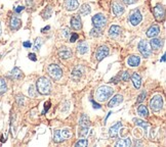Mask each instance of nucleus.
Instances as JSON below:
<instances>
[{
    "label": "nucleus",
    "instance_id": "f257e3e1",
    "mask_svg": "<svg viewBox=\"0 0 166 147\" xmlns=\"http://www.w3.org/2000/svg\"><path fill=\"white\" fill-rule=\"evenodd\" d=\"M114 94V89L110 86H100V88L97 90L95 93V99L98 102H106L109 100V98L112 97V95Z\"/></svg>",
    "mask_w": 166,
    "mask_h": 147
},
{
    "label": "nucleus",
    "instance_id": "f03ea898",
    "mask_svg": "<svg viewBox=\"0 0 166 147\" xmlns=\"http://www.w3.org/2000/svg\"><path fill=\"white\" fill-rule=\"evenodd\" d=\"M36 87L37 91L42 95H46L51 92V82L46 77H41L38 79L37 83H36Z\"/></svg>",
    "mask_w": 166,
    "mask_h": 147
},
{
    "label": "nucleus",
    "instance_id": "7ed1b4c3",
    "mask_svg": "<svg viewBox=\"0 0 166 147\" xmlns=\"http://www.w3.org/2000/svg\"><path fill=\"white\" fill-rule=\"evenodd\" d=\"M72 132L70 129H63V130H55L54 133V140L57 143L65 141L66 139L72 137Z\"/></svg>",
    "mask_w": 166,
    "mask_h": 147
},
{
    "label": "nucleus",
    "instance_id": "20e7f679",
    "mask_svg": "<svg viewBox=\"0 0 166 147\" xmlns=\"http://www.w3.org/2000/svg\"><path fill=\"white\" fill-rule=\"evenodd\" d=\"M47 73H48V75L52 79H54L57 81L60 80L63 76L62 69L57 64H50V66H48V67H47Z\"/></svg>",
    "mask_w": 166,
    "mask_h": 147
},
{
    "label": "nucleus",
    "instance_id": "39448f33",
    "mask_svg": "<svg viewBox=\"0 0 166 147\" xmlns=\"http://www.w3.org/2000/svg\"><path fill=\"white\" fill-rule=\"evenodd\" d=\"M138 50L141 53L145 58H148L151 54H152V48H151L150 43H148L145 40H141V42L138 43Z\"/></svg>",
    "mask_w": 166,
    "mask_h": 147
},
{
    "label": "nucleus",
    "instance_id": "423d86ee",
    "mask_svg": "<svg viewBox=\"0 0 166 147\" xmlns=\"http://www.w3.org/2000/svg\"><path fill=\"white\" fill-rule=\"evenodd\" d=\"M150 106L153 112H159L163 107V99L160 95H156L151 99Z\"/></svg>",
    "mask_w": 166,
    "mask_h": 147
},
{
    "label": "nucleus",
    "instance_id": "0eeeda50",
    "mask_svg": "<svg viewBox=\"0 0 166 147\" xmlns=\"http://www.w3.org/2000/svg\"><path fill=\"white\" fill-rule=\"evenodd\" d=\"M107 24V18L103 13H98L92 16V25L95 28H104Z\"/></svg>",
    "mask_w": 166,
    "mask_h": 147
},
{
    "label": "nucleus",
    "instance_id": "6e6552de",
    "mask_svg": "<svg viewBox=\"0 0 166 147\" xmlns=\"http://www.w3.org/2000/svg\"><path fill=\"white\" fill-rule=\"evenodd\" d=\"M154 11V16L158 21H163L165 18V11H164V7H163L162 4H157L153 9Z\"/></svg>",
    "mask_w": 166,
    "mask_h": 147
},
{
    "label": "nucleus",
    "instance_id": "1a4fd4ad",
    "mask_svg": "<svg viewBox=\"0 0 166 147\" xmlns=\"http://www.w3.org/2000/svg\"><path fill=\"white\" fill-rule=\"evenodd\" d=\"M143 20V16H141V13H139L138 9H134L130 13V16H129V21L131 23L132 26H136L138 25L139 23Z\"/></svg>",
    "mask_w": 166,
    "mask_h": 147
},
{
    "label": "nucleus",
    "instance_id": "9d476101",
    "mask_svg": "<svg viewBox=\"0 0 166 147\" xmlns=\"http://www.w3.org/2000/svg\"><path fill=\"white\" fill-rule=\"evenodd\" d=\"M109 52L110 49L107 46H100L98 49L97 53H95V58H97L98 61H100V60H103L105 57H107L109 55Z\"/></svg>",
    "mask_w": 166,
    "mask_h": 147
},
{
    "label": "nucleus",
    "instance_id": "9b49d317",
    "mask_svg": "<svg viewBox=\"0 0 166 147\" xmlns=\"http://www.w3.org/2000/svg\"><path fill=\"white\" fill-rule=\"evenodd\" d=\"M112 10L116 16H120L124 13V6L122 5L120 2L115 1L114 3L112 4Z\"/></svg>",
    "mask_w": 166,
    "mask_h": 147
},
{
    "label": "nucleus",
    "instance_id": "f8f14e48",
    "mask_svg": "<svg viewBox=\"0 0 166 147\" xmlns=\"http://www.w3.org/2000/svg\"><path fill=\"white\" fill-rule=\"evenodd\" d=\"M71 27L74 29V30H80L82 28V21H81V18L79 16H74L73 18H71Z\"/></svg>",
    "mask_w": 166,
    "mask_h": 147
},
{
    "label": "nucleus",
    "instance_id": "ddd939ff",
    "mask_svg": "<svg viewBox=\"0 0 166 147\" xmlns=\"http://www.w3.org/2000/svg\"><path fill=\"white\" fill-rule=\"evenodd\" d=\"M160 33V28L158 25H153L152 27H150L148 31H147V37L149 38H154L156 36H158Z\"/></svg>",
    "mask_w": 166,
    "mask_h": 147
},
{
    "label": "nucleus",
    "instance_id": "4468645a",
    "mask_svg": "<svg viewBox=\"0 0 166 147\" xmlns=\"http://www.w3.org/2000/svg\"><path fill=\"white\" fill-rule=\"evenodd\" d=\"M139 64H141V57H138V55H131L127 59V64L131 67L138 66H139Z\"/></svg>",
    "mask_w": 166,
    "mask_h": 147
},
{
    "label": "nucleus",
    "instance_id": "2eb2a0df",
    "mask_svg": "<svg viewBox=\"0 0 166 147\" xmlns=\"http://www.w3.org/2000/svg\"><path fill=\"white\" fill-rule=\"evenodd\" d=\"M79 6L78 0H66L65 1V7H66L68 10H76Z\"/></svg>",
    "mask_w": 166,
    "mask_h": 147
},
{
    "label": "nucleus",
    "instance_id": "dca6fc26",
    "mask_svg": "<svg viewBox=\"0 0 166 147\" xmlns=\"http://www.w3.org/2000/svg\"><path fill=\"white\" fill-rule=\"evenodd\" d=\"M122 101H123V96L120 95V94H118V95H115L114 97H113L112 99L109 101V103H108V106L112 108V107L116 106V105H118V104H120Z\"/></svg>",
    "mask_w": 166,
    "mask_h": 147
},
{
    "label": "nucleus",
    "instance_id": "f3484780",
    "mask_svg": "<svg viewBox=\"0 0 166 147\" xmlns=\"http://www.w3.org/2000/svg\"><path fill=\"white\" fill-rule=\"evenodd\" d=\"M8 77L13 79V80H20L21 78H23V72H22L19 67H14L13 71L9 73Z\"/></svg>",
    "mask_w": 166,
    "mask_h": 147
},
{
    "label": "nucleus",
    "instance_id": "a211bd4d",
    "mask_svg": "<svg viewBox=\"0 0 166 147\" xmlns=\"http://www.w3.org/2000/svg\"><path fill=\"white\" fill-rule=\"evenodd\" d=\"M59 56L61 57L62 59H68L70 57H72V51L69 48L63 47L59 51Z\"/></svg>",
    "mask_w": 166,
    "mask_h": 147
},
{
    "label": "nucleus",
    "instance_id": "6ab92c4d",
    "mask_svg": "<svg viewBox=\"0 0 166 147\" xmlns=\"http://www.w3.org/2000/svg\"><path fill=\"white\" fill-rule=\"evenodd\" d=\"M9 26H10L11 30H19L22 26V21L16 16H13L10 18V23H9Z\"/></svg>",
    "mask_w": 166,
    "mask_h": 147
},
{
    "label": "nucleus",
    "instance_id": "aec40b11",
    "mask_svg": "<svg viewBox=\"0 0 166 147\" xmlns=\"http://www.w3.org/2000/svg\"><path fill=\"white\" fill-rule=\"evenodd\" d=\"M131 81H132V83H133L134 87H135L136 89H139V87H141V76L136 73H133L131 75Z\"/></svg>",
    "mask_w": 166,
    "mask_h": 147
},
{
    "label": "nucleus",
    "instance_id": "412c9836",
    "mask_svg": "<svg viewBox=\"0 0 166 147\" xmlns=\"http://www.w3.org/2000/svg\"><path fill=\"white\" fill-rule=\"evenodd\" d=\"M151 48H153L154 50H159L163 45V42L161 39H158V38H153L152 41L150 43Z\"/></svg>",
    "mask_w": 166,
    "mask_h": 147
},
{
    "label": "nucleus",
    "instance_id": "4be33fe9",
    "mask_svg": "<svg viewBox=\"0 0 166 147\" xmlns=\"http://www.w3.org/2000/svg\"><path fill=\"white\" fill-rule=\"evenodd\" d=\"M83 72H84L83 67L80 66H77L76 69H74L73 73H72V77H73L74 80H79V79L81 78V76H82Z\"/></svg>",
    "mask_w": 166,
    "mask_h": 147
},
{
    "label": "nucleus",
    "instance_id": "5701e85b",
    "mask_svg": "<svg viewBox=\"0 0 166 147\" xmlns=\"http://www.w3.org/2000/svg\"><path fill=\"white\" fill-rule=\"evenodd\" d=\"M122 127V124L120 122H118L116 125H114L113 127L110 128V136L111 137H117L118 136V132H119V129Z\"/></svg>",
    "mask_w": 166,
    "mask_h": 147
},
{
    "label": "nucleus",
    "instance_id": "b1692460",
    "mask_svg": "<svg viewBox=\"0 0 166 147\" xmlns=\"http://www.w3.org/2000/svg\"><path fill=\"white\" fill-rule=\"evenodd\" d=\"M120 33H121V28H120L119 26H116V25L112 26L109 30V35L113 38L117 37L118 35H120Z\"/></svg>",
    "mask_w": 166,
    "mask_h": 147
},
{
    "label": "nucleus",
    "instance_id": "393cba45",
    "mask_svg": "<svg viewBox=\"0 0 166 147\" xmlns=\"http://www.w3.org/2000/svg\"><path fill=\"white\" fill-rule=\"evenodd\" d=\"M130 145H131V140L129 137L128 138L121 139V140L116 142V144H115V146L116 147H129Z\"/></svg>",
    "mask_w": 166,
    "mask_h": 147
},
{
    "label": "nucleus",
    "instance_id": "a878e982",
    "mask_svg": "<svg viewBox=\"0 0 166 147\" xmlns=\"http://www.w3.org/2000/svg\"><path fill=\"white\" fill-rule=\"evenodd\" d=\"M88 44L86 42H84V41H82V42H80L78 44V46H77V50H78V52L80 54H85L86 52L88 51Z\"/></svg>",
    "mask_w": 166,
    "mask_h": 147
},
{
    "label": "nucleus",
    "instance_id": "bb28decb",
    "mask_svg": "<svg viewBox=\"0 0 166 147\" xmlns=\"http://www.w3.org/2000/svg\"><path fill=\"white\" fill-rule=\"evenodd\" d=\"M79 126L80 127H89L90 126V120L88 117V115L82 114L79 120Z\"/></svg>",
    "mask_w": 166,
    "mask_h": 147
},
{
    "label": "nucleus",
    "instance_id": "cd10ccee",
    "mask_svg": "<svg viewBox=\"0 0 166 147\" xmlns=\"http://www.w3.org/2000/svg\"><path fill=\"white\" fill-rule=\"evenodd\" d=\"M91 11V8L89 6V4L87 3H84L81 5V7L79 8V13H80L81 16H87V14H89Z\"/></svg>",
    "mask_w": 166,
    "mask_h": 147
},
{
    "label": "nucleus",
    "instance_id": "c85d7f7f",
    "mask_svg": "<svg viewBox=\"0 0 166 147\" xmlns=\"http://www.w3.org/2000/svg\"><path fill=\"white\" fill-rule=\"evenodd\" d=\"M138 114L141 115V117H148V114H149L148 108H147L146 105H144V104H141L138 107Z\"/></svg>",
    "mask_w": 166,
    "mask_h": 147
},
{
    "label": "nucleus",
    "instance_id": "c756f323",
    "mask_svg": "<svg viewBox=\"0 0 166 147\" xmlns=\"http://www.w3.org/2000/svg\"><path fill=\"white\" fill-rule=\"evenodd\" d=\"M133 122L135 123L138 126H141L143 128L144 130H145V132H147V130H148V127H149V124L146 122H144V120H139V119H133Z\"/></svg>",
    "mask_w": 166,
    "mask_h": 147
},
{
    "label": "nucleus",
    "instance_id": "7c9ffc66",
    "mask_svg": "<svg viewBox=\"0 0 166 147\" xmlns=\"http://www.w3.org/2000/svg\"><path fill=\"white\" fill-rule=\"evenodd\" d=\"M7 90V85L6 82L3 78H0V95L4 94Z\"/></svg>",
    "mask_w": 166,
    "mask_h": 147
},
{
    "label": "nucleus",
    "instance_id": "2f4dec72",
    "mask_svg": "<svg viewBox=\"0 0 166 147\" xmlns=\"http://www.w3.org/2000/svg\"><path fill=\"white\" fill-rule=\"evenodd\" d=\"M89 133V127H80L78 134L80 137H86Z\"/></svg>",
    "mask_w": 166,
    "mask_h": 147
},
{
    "label": "nucleus",
    "instance_id": "473e14b6",
    "mask_svg": "<svg viewBox=\"0 0 166 147\" xmlns=\"http://www.w3.org/2000/svg\"><path fill=\"white\" fill-rule=\"evenodd\" d=\"M51 13H52V8L50 6H47L46 8L43 10V13H41L43 18H49L51 16Z\"/></svg>",
    "mask_w": 166,
    "mask_h": 147
},
{
    "label": "nucleus",
    "instance_id": "72a5a7b5",
    "mask_svg": "<svg viewBox=\"0 0 166 147\" xmlns=\"http://www.w3.org/2000/svg\"><path fill=\"white\" fill-rule=\"evenodd\" d=\"M102 35V29L100 28H93L92 30L90 31V36L91 37H93V38H97L98 37V36H100Z\"/></svg>",
    "mask_w": 166,
    "mask_h": 147
},
{
    "label": "nucleus",
    "instance_id": "f704fd0d",
    "mask_svg": "<svg viewBox=\"0 0 166 147\" xmlns=\"http://www.w3.org/2000/svg\"><path fill=\"white\" fill-rule=\"evenodd\" d=\"M42 43H43V41H42L41 38H37V39L35 40V43H34V50L38 51V50L41 48Z\"/></svg>",
    "mask_w": 166,
    "mask_h": 147
},
{
    "label": "nucleus",
    "instance_id": "c9c22d12",
    "mask_svg": "<svg viewBox=\"0 0 166 147\" xmlns=\"http://www.w3.org/2000/svg\"><path fill=\"white\" fill-rule=\"evenodd\" d=\"M88 144V142L86 139H81V140H79L78 142H76L75 146L76 147H86Z\"/></svg>",
    "mask_w": 166,
    "mask_h": 147
},
{
    "label": "nucleus",
    "instance_id": "e433bc0d",
    "mask_svg": "<svg viewBox=\"0 0 166 147\" xmlns=\"http://www.w3.org/2000/svg\"><path fill=\"white\" fill-rule=\"evenodd\" d=\"M62 36L65 38V39H68V38L71 36V33H70V30L68 28H65L62 30Z\"/></svg>",
    "mask_w": 166,
    "mask_h": 147
},
{
    "label": "nucleus",
    "instance_id": "4c0bfd02",
    "mask_svg": "<svg viewBox=\"0 0 166 147\" xmlns=\"http://www.w3.org/2000/svg\"><path fill=\"white\" fill-rule=\"evenodd\" d=\"M16 102H18V104L20 106H23L24 102H25V97L23 95H18L16 96Z\"/></svg>",
    "mask_w": 166,
    "mask_h": 147
},
{
    "label": "nucleus",
    "instance_id": "58836bf2",
    "mask_svg": "<svg viewBox=\"0 0 166 147\" xmlns=\"http://www.w3.org/2000/svg\"><path fill=\"white\" fill-rule=\"evenodd\" d=\"M78 34L77 33H73V34H71V36H70V42L71 43H74L75 41L78 39Z\"/></svg>",
    "mask_w": 166,
    "mask_h": 147
},
{
    "label": "nucleus",
    "instance_id": "ea45409f",
    "mask_svg": "<svg viewBox=\"0 0 166 147\" xmlns=\"http://www.w3.org/2000/svg\"><path fill=\"white\" fill-rule=\"evenodd\" d=\"M146 96H147V93L144 91V92H141V95L138 96V103H141L144 100L146 99Z\"/></svg>",
    "mask_w": 166,
    "mask_h": 147
},
{
    "label": "nucleus",
    "instance_id": "a19ab883",
    "mask_svg": "<svg viewBox=\"0 0 166 147\" xmlns=\"http://www.w3.org/2000/svg\"><path fill=\"white\" fill-rule=\"evenodd\" d=\"M129 78H130V77H129V73H128V72H123V73L121 74V79L123 81H128Z\"/></svg>",
    "mask_w": 166,
    "mask_h": 147
},
{
    "label": "nucleus",
    "instance_id": "79ce46f5",
    "mask_svg": "<svg viewBox=\"0 0 166 147\" xmlns=\"http://www.w3.org/2000/svg\"><path fill=\"white\" fill-rule=\"evenodd\" d=\"M49 107H50V101H47V102H45V103H44V109H43V112H42V114H44L45 112H48Z\"/></svg>",
    "mask_w": 166,
    "mask_h": 147
},
{
    "label": "nucleus",
    "instance_id": "37998d69",
    "mask_svg": "<svg viewBox=\"0 0 166 147\" xmlns=\"http://www.w3.org/2000/svg\"><path fill=\"white\" fill-rule=\"evenodd\" d=\"M138 1V0H123V2L126 5H130V4H133L135 3V2Z\"/></svg>",
    "mask_w": 166,
    "mask_h": 147
},
{
    "label": "nucleus",
    "instance_id": "c03bdc74",
    "mask_svg": "<svg viewBox=\"0 0 166 147\" xmlns=\"http://www.w3.org/2000/svg\"><path fill=\"white\" fill-rule=\"evenodd\" d=\"M29 94H30V96H32V97H35L34 87H33V86H30V88H29Z\"/></svg>",
    "mask_w": 166,
    "mask_h": 147
},
{
    "label": "nucleus",
    "instance_id": "a18cd8bd",
    "mask_svg": "<svg viewBox=\"0 0 166 147\" xmlns=\"http://www.w3.org/2000/svg\"><path fill=\"white\" fill-rule=\"evenodd\" d=\"M28 56H29V58L32 60V61H36V60H37V57H36V55L34 53H30Z\"/></svg>",
    "mask_w": 166,
    "mask_h": 147
},
{
    "label": "nucleus",
    "instance_id": "49530a36",
    "mask_svg": "<svg viewBox=\"0 0 166 147\" xmlns=\"http://www.w3.org/2000/svg\"><path fill=\"white\" fill-rule=\"evenodd\" d=\"M24 8H25V7H24V6H18V7H16V9H14V10H16V13H22V11H23L24 10Z\"/></svg>",
    "mask_w": 166,
    "mask_h": 147
},
{
    "label": "nucleus",
    "instance_id": "de8ad7c7",
    "mask_svg": "<svg viewBox=\"0 0 166 147\" xmlns=\"http://www.w3.org/2000/svg\"><path fill=\"white\" fill-rule=\"evenodd\" d=\"M23 46L26 47V48H30L31 46H32V44H31V42H29V41H27V42H24V43H23Z\"/></svg>",
    "mask_w": 166,
    "mask_h": 147
},
{
    "label": "nucleus",
    "instance_id": "09e8293b",
    "mask_svg": "<svg viewBox=\"0 0 166 147\" xmlns=\"http://www.w3.org/2000/svg\"><path fill=\"white\" fill-rule=\"evenodd\" d=\"M91 102H92V105H93V108H97V109H98V108H100V105L98 104V103H97V102H95V101H91Z\"/></svg>",
    "mask_w": 166,
    "mask_h": 147
},
{
    "label": "nucleus",
    "instance_id": "8fccbe9b",
    "mask_svg": "<svg viewBox=\"0 0 166 147\" xmlns=\"http://www.w3.org/2000/svg\"><path fill=\"white\" fill-rule=\"evenodd\" d=\"M49 29H50V27H49V26H47V27H45V28H43V29H42V30H41V32L43 33V32H45V31L49 30Z\"/></svg>",
    "mask_w": 166,
    "mask_h": 147
},
{
    "label": "nucleus",
    "instance_id": "3c124183",
    "mask_svg": "<svg viewBox=\"0 0 166 147\" xmlns=\"http://www.w3.org/2000/svg\"><path fill=\"white\" fill-rule=\"evenodd\" d=\"M27 4H28V6H31V7L33 6V3H32L31 0H27Z\"/></svg>",
    "mask_w": 166,
    "mask_h": 147
},
{
    "label": "nucleus",
    "instance_id": "603ef678",
    "mask_svg": "<svg viewBox=\"0 0 166 147\" xmlns=\"http://www.w3.org/2000/svg\"><path fill=\"white\" fill-rule=\"evenodd\" d=\"M161 61H165V54H163V56H162V59H161Z\"/></svg>",
    "mask_w": 166,
    "mask_h": 147
},
{
    "label": "nucleus",
    "instance_id": "864d4df0",
    "mask_svg": "<svg viewBox=\"0 0 166 147\" xmlns=\"http://www.w3.org/2000/svg\"><path fill=\"white\" fill-rule=\"evenodd\" d=\"M1 31H2L1 30V25H0V35H1Z\"/></svg>",
    "mask_w": 166,
    "mask_h": 147
}]
</instances>
